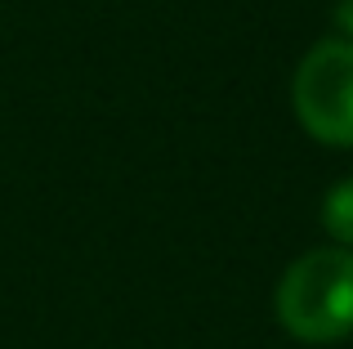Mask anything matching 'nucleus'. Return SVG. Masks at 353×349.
<instances>
[{
	"mask_svg": "<svg viewBox=\"0 0 353 349\" xmlns=\"http://www.w3.org/2000/svg\"><path fill=\"white\" fill-rule=\"evenodd\" d=\"M277 323L309 345H331L353 336V251L322 246L309 251L277 282Z\"/></svg>",
	"mask_w": 353,
	"mask_h": 349,
	"instance_id": "obj_1",
	"label": "nucleus"
},
{
	"mask_svg": "<svg viewBox=\"0 0 353 349\" xmlns=\"http://www.w3.org/2000/svg\"><path fill=\"white\" fill-rule=\"evenodd\" d=\"M291 103L318 143L353 148V45L318 41L295 68Z\"/></svg>",
	"mask_w": 353,
	"mask_h": 349,
	"instance_id": "obj_2",
	"label": "nucleus"
},
{
	"mask_svg": "<svg viewBox=\"0 0 353 349\" xmlns=\"http://www.w3.org/2000/svg\"><path fill=\"white\" fill-rule=\"evenodd\" d=\"M322 224H327V233L336 237L340 246L353 251V179L336 183V188L327 192V201H322Z\"/></svg>",
	"mask_w": 353,
	"mask_h": 349,
	"instance_id": "obj_3",
	"label": "nucleus"
},
{
	"mask_svg": "<svg viewBox=\"0 0 353 349\" xmlns=\"http://www.w3.org/2000/svg\"><path fill=\"white\" fill-rule=\"evenodd\" d=\"M336 27L345 32V41L353 45V0H340V5H336Z\"/></svg>",
	"mask_w": 353,
	"mask_h": 349,
	"instance_id": "obj_4",
	"label": "nucleus"
}]
</instances>
